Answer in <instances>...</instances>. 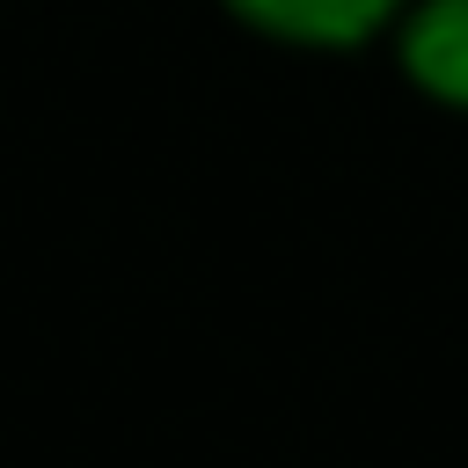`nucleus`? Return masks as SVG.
Returning <instances> with one entry per match:
<instances>
[{
    "label": "nucleus",
    "mask_w": 468,
    "mask_h": 468,
    "mask_svg": "<svg viewBox=\"0 0 468 468\" xmlns=\"http://www.w3.org/2000/svg\"><path fill=\"white\" fill-rule=\"evenodd\" d=\"M227 7L249 29L278 44H307V51H351L402 15V0H227Z\"/></svg>",
    "instance_id": "1"
},
{
    "label": "nucleus",
    "mask_w": 468,
    "mask_h": 468,
    "mask_svg": "<svg viewBox=\"0 0 468 468\" xmlns=\"http://www.w3.org/2000/svg\"><path fill=\"white\" fill-rule=\"evenodd\" d=\"M402 73L446 102V110H468V0H417L402 15Z\"/></svg>",
    "instance_id": "2"
}]
</instances>
